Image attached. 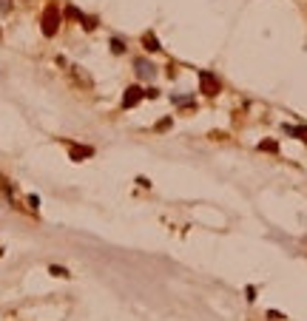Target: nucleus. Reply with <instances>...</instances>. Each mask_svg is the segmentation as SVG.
Segmentation results:
<instances>
[{"label": "nucleus", "mask_w": 307, "mask_h": 321, "mask_svg": "<svg viewBox=\"0 0 307 321\" xmlns=\"http://www.w3.org/2000/svg\"><path fill=\"white\" fill-rule=\"evenodd\" d=\"M60 23H63V12H60V6L57 3H48L40 14V32L45 37H54L60 32Z\"/></svg>", "instance_id": "nucleus-1"}, {"label": "nucleus", "mask_w": 307, "mask_h": 321, "mask_svg": "<svg viewBox=\"0 0 307 321\" xmlns=\"http://www.w3.org/2000/svg\"><path fill=\"white\" fill-rule=\"evenodd\" d=\"M68 148V157H71V162H86L91 160L97 151H94V145H86V142H74V139H63Z\"/></svg>", "instance_id": "nucleus-2"}, {"label": "nucleus", "mask_w": 307, "mask_h": 321, "mask_svg": "<svg viewBox=\"0 0 307 321\" xmlns=\"http://www.w3.org/2000/svg\"><path fill=\"white\" fill-rule=\"evenodd\" d=\"M199 91L205 97H216V94L222 91V82L216 77L214 71H199Z\"/></svg>", "instance_id": "nucleus-3"}, {"label": "nucleus", "mask_w": 307, "mask_h": 321, "mask_svg": "<svg viewBox=\"0 0 307 321\" xmlns=\"http://www.w3.org/2000/svg\"><path fill=\"white\" fill-rule=\"evenodd\" d=\"M142 100H145V88L134 82V85H128V88L123 91V100H120V105H123V111H128V108H134V105H139Z\"/></svg>", "instance_id": "nucleus-4"}, {"label": "nucleus", "mask_w": 307, "mask_h": 321, "mask_svg": "<svg viewBox=\"0 0 307 321\" xmlns=\"http://www.w3.org/2000/svg\"><path fill=\"white\" fill-rule=\"evenodd\" d=\"M142 48H145L148 54H157L159 48H162L159 46V37L154 35V32H145V35H142Z\"/></svg>", "instance_id": "nucleus-5"}, {"label": "nucleus", "mask_w": 307, "mask_h": 321, "mask_svg": "<svg viewBox=\"0 0 307 321\" xmlns=\"http://www.w3.org/2000/svg\"><path fill=\"white\" fill-rule=\"evenodd\" d=\"M282 131L284 134H290V137H296V139H302V142H307V125H282Z\"/></svg>", "instance_id": "nucleus-6"}, {"label": "nucleus", "mask_w": 307, "mask_h": 321, "mask_svg": "<svg viewBox=\"0 0 307 321\" xmlns=\"http://www.w3.org/2000/svg\"><path fill=\"white\" fill-rule=\"evenodd\" d=\"M68 71H71V77L80 82V88H91V85H94L88 74H83V71H80V66H68Z\"/></svg>", "instance_id": "nucleus-7"}, {"label": "nucleus", "mask_w": 307, "mask_h": 321, "mask_svg": "<svg viewBox=\"0 0 307 321\" xmlns=\"http://www.w3.org/2000/svg\"><path fill=\"white\" fill-rule=\"evenodd\" d=\"M136 74H139V77H154V69H151V63H148V60H136Z\"/></svg>", "instance_id": "nucleus-8"}, {"label": "nucleus", "mask_w": 307, "mask_h": 321, "mask_svg": "<svg viewBox=\"0 0 307 321\" xmlns=\"http://www.w3.org/2000/svg\"><path fill=\"white\" fill-rule=\"evenodd\" d=\"M259 151H264V154H279V142L276 139H262Z\"/></svg>", "instance_id": "nucleus-9"}, {"label": "nucleus", "mask_w": 307, "mask_h": 321, "mask_svg": "<svg viewBox=\"0 0 307 321\" xmlns=\"http://www.w3.org/2000/svg\"><path fill=\"white\" fill-rule=\"evenodd\" d=\"M0 194H6L11 199V196H14V185L9 182V179H6V176H3V173H0Z\"/></svg>", "instance_id": "nucleus-10"}, {"label": "nucleus", "mask_w": 307, "mask_h": 321, "mask_svg": "<svg viewBox=\"0 0 307 321\" xmlns=\"http://www.w3.org/2000/svg\"><path fill=\"white\" fill-rule=\"evenodd\" d=\"M48 273L54 276V279H71V273H68L66 267H60V264H51V267H48Z\"/></svg>", "instance_id": "nucleus-11"}, {"label": "nucleus", "mask_w": 307, "mask_h": 321, "mask_svg": "<svg viewBox=\"0 0 307 321\" xmlns=\"http://www.w3.org/2000/svg\"><path fill=\"white\" fill-rule=\"evenodd\" d=\"M66 17H71V20H77V23H83V17H86V14L80 12L77 6H66Z\"/></svg>", "instance_id": "nucleus-12"}, {"label": "nucleus", "mask_w": 307, "mask_h": 321, "mask_svg": "<svg viewBox=\"0 0 307 321\" xmlns=\"http://www.w3.org/2000/svg\"><path fill=\"white\" fill-rule=\"evenodd\" d=\"M83 29H86V32H94V29H97V17H94V14H86V17H83Z\"/></svg>", "instance_id": "nucleus-13"}, {"label": "nucleus", "mask_w": 307, "mask_h": 321, "mask_svg": "<svg viewBox=\"0 0 307 321\" xmlns=\"http://www.w3.org/2000/svg\"><path fill=\"white\" fill-rule=\"evenodd\" d=\"M108 46H111L114 54H125V43L120 40V37H111V43H108Z\"/></svg>", "instance_id": "nucleus-14"}, {"label": "nucleus", "mask_w": 307, "mask_h": 321, "mask_svg": "<svg viewBox=\"0 0 307 321\" xmlns=\"http://www.w3.org/2000/svg\"><path fill=\"white\" fill-rule=\"evenodd\" d=\"M264 319H270V321H284V313H279V310H267V313H264Z\"/></svg>", "instance_id": "nucleus-15"}, {"label": "nucleus", "mask_w": 307, "mask_h": 321, "mask_svg": "<svg viewBox=\"0 0 307 321\" xmlns=\"http://www.w3.org/2000/svg\"><path fill=\"white\" fill-rule=\"evenodd\" d=\"M168 128H171V117H165V120H159L154 125V131H168Z\"/></svg>", "instance_id": "nucleus-16"}, {"label": "nucleus", "mask_w": 307, "mask_h": 321, "mask_svg": "<svg viewBox=\"0 0 307 321\" xmlns=\"http://www.w3.org/2000/svg\"><path fill=\"white\" fill-rule=\"evenodd\" d=\"M26 202H29V207H32V210H37V207H40V196L29 194V199H26Z\"/></svg>", "instance_id": "nucleus-17"}, {"label": "nucleus", "mask_w": 307, "mask_h": 321, "mask_svg": "<svg viewBox=\"0 0 307 321\" xmlns=\"http://www.w3.org/2000/svg\"><path fill=\"white\" fill-rule=\"evenodd\" d=\"M157 97H159V88L148 85V88H145V100H157Z\"/></svg>", "instance_id": "nucleus-18"}, {"label": "nucleus", "mask_w": 307, "mask_h": 321, "mask_svg": "<svg viewBox=\"0 0 307 321\" xmlns=\"http://www.w3.org/2000/svg\"><path fill=\"white\" fill-rule=\"evenodd\" d=\"M245 296H248V301H256V287L248 284V287H245Z\"/></svg>", "instance_id": "nucleus-19"}, {"label": "nucleus", "mask_w": 307, "mask_h": 321, "mask_svg": "<svg viewBox=\"0 0 307 321\" xmlns=\"http://www.w3.org/2000/svg\"><path fill=\"white\" fill-rule=\"evenodd\" d=\"M136 185H139V188H151V182H148V176H136Z\"/></svg>", "instance_id": "nucleus-20"}]
</instances>
